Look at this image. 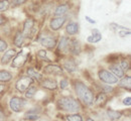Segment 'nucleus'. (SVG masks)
<instances>
[{
    "mask_svg": "<svg viewBox=\"0 0 131 121\" xmlns=\"http://www.w3.org/2000/svg\"><path fill=\"white\" fill-rule=\"evenodd\" d=\"M41 86L46 89H49L50 91H54L57 88H58V83L54 81V80H50V79H47V80H43L42 83H41Z\"/></svg>",
    "mask_w": 131,
    "mask_h": 121,
    "instance_id": "nucleus-17",
    "label": "nucleus"
},
{
    "mask_svg": "<svg viewBox=\"0 0 131 121\" xmlns=\"http://www.w3.org/2000/svg\"><path fill=\"white\" fill-rule=\"evenodd\" d=\"M4 118H5V116L3 115V112H2L1 110H0V120H3Z\"/></svg>",
    "mask_w": 131,
    "mask_h": 121,
    "instance_id": "nucleus-42",
    "label": "nucleus"
},
{
    "mask_svg": "<svg viewBox=\"0 0 131 121\" xmlns=\"http://www.w3.org/2000/svg\"><path fill=\"white\" fill-rule=\"evenodd\" d=\"M69 51L73 54H79L81 52V45L78 39H72L69 45Z\"/></svg>",
    "mask_w": 131,
    "mask_h": 121,
    "instance_id": "nucleus-12",
    "label": "nucleus"
},
{
    "mask_svg": "<svg viewBox=\"0 0 131 121\" xmlns=\"http://www.w3.org/2000/svg\"><path fill=\"white\" fill-rule=\"evenodd\" d=\"M24 36L21 32H17L15 35V37H14V45L18 47V48H21L24 43Z\"/></svg>",
    "mask_w": 131,
    "mask_h": 121,
    "instance_id": "nucleus-24",
    "label": "nucleus"
},
{
    "mask_svg": "<svg viewBox=\"0 0 131 121\" xmlns=\"http://www.w3.org/2000/svg\"><path fill=\"white\" fill-rule=\"evenodd\" d=\"M107 115H108V117H109L111 120H118V119L121 118L122 113L119 112V111H116V110L109 109V110L107 111Z\"/></svg>",
    "mask_w": 131,
    "mask_h": 121,
    "instance_id": "nucleus-22",
    "label": "nucleus"
},
{
    "mask_svg": "<svg viewBox=\"0 0 131 121\" xmlns=\"http://www.w3.org/2000/svg\"><path fill=\"white\" fill-rule=\"evenodd\" d=\"M37 54H38V57H39L41 60H45V61H47V62H50V60L48 58V52H47L46 50H39L38 52H37Z\"/></svg>",
    "mask_w": 131,
    "mask_h": 121,
    "instance_id": "nucleus-29",
    "label": "nucleus"
},
{
    "mask_svg": "<svg viewBox=\"0 0 131 121\" xmlns=\"http://www.w3.org/2000/svg\"><path fill=\"white\" fill-rule=\"evenodd\" d=\"M36 91H37L36 87L31 86V85H30V86L26 89V91H25V97H26L27 99H31V98L34 97V95H35Z\"/></svg>",
    "mask_w": 131,
    "mask_h": 121,
    "instance_id": "nucleus-25",
    "label": "nucleus"
},
{
    "mask_svg": "<svg viewBox=\"0 0 131 121\" xmlns=\"http://www.w3.org/2000/svg\"><path fill=\"white\" fill-rule=\"evenodd\" d=\"M68 85H69V83H68V81H67L66 79L61 80V82H60V87H61V89H62V90L66 89V88L68 87Z\"/></svg>",
    "mask_w": 131,
    "mask_h": 121,
    "instance_id": "nucleus-35",
    "label": "nucleus"
},
{
    "mask_svg": "<svg viewBox=\"0 0 131 121\" xmlns=\"http://www.w3.org/2000/svg\"><path fill=\"white\" fill-rule=\"evenodd\" d=\"M130 29H128V28H123V29H121L120 31H118V35L120 36V37H125V36H127V35H130Z\"/></svg>",
    "mask_w": 131,
    "mask_h": 121,
    "instance_id": "nucleus-31",
    "label": "nucleus"
},
{
    "mask_svg": "<svg viewBox=\"0 0 131 121\" xmlns=\"http://www.w3.org/2000/svg\"><path fill=\"white\" fill-rule=\"evenodd\" d=\"M24 118L28 119V120H37L39 118V116L37 115V113H26Z\"/></svg>",
    "mask_w": 131,
    "mask_h": 121,
    "instance_id": "nucleus-30",
    "label": "nucleus"
},
{
    "mask_svg": "<svg viewBox=\"0 0 131 121\" xmlns=\"http://www.w3.org/2000/svg\"><path fill=\"white\" fill-rule=\"evenodd\" d=\"M107 101V97L105 95V93H100L98 96L96 97V100H95V103L97 105H104Z\"/></svg>",
    "mask_w": 131,
    "mask_h": 121,
    "instance_id": "nucleus-26",
    "label": "nucleus"
},
{
    "mask_svg": "<svg viewBox=\"0 0 131 121\" xmlns=\"http://www.w3.org/2000/svg\"><path fill=\"white\" fill-rule=\"evenodd\" d=\"M74 86H75V90H76V93H77L78 97L80 98V100H82L83 103H85L86 105H89V106L93 104L94 95H93L92 91L84 83L80 82V81H76Z\"/></svg>",
    "mask_w": 131,
    "mask_h": 121,
    "instance_id": "nucleus-1",
    "label": "nucleus"
},
{
    "mask_svg": "<svg viewBox=\"0 0 131 121\" xmlns=\"http://www.w3.org/2000/svg\"><path fill=\"white\" fill-rule=\"evenodd\" d=\"M67 18L65 16H59V17L52 18L49 22V27L52 30H59L60 28L63 27V25L65 24Z\"/></svg>",
    "mask_w": 131,
    "mask_h": 121,
    "instance_id": "nucleus-7",
    "label": "nucleus"
},
{
    "mask_svg": "<svg viewBox=\"0 0 131 121\" xmlns=\"http://www.w3.org/2000/svg\"><path fill=\"white\" fill-rule=\"evenodd\" d=\"M27 75L29 77H31L33 80H36V81L42 80V75L40 73H38L37 71H35L33 68H28L27 69Z\"/></svg>",
    "mask_w": 131,
    "mask_h": 121,
    "instance_id": "nucleus-21",
    "label": "nucleus"
},
{
    "mask_svg": "<svg viewBox=\"0 0 131 121\" xmlns=\"http://www.w3.org/2000/svg\"><path fill=\"white\" fill-rule=\"evenodd\" d=\"M4 22H5V18H4L2 15H1V14H0V26H1V25H2Z\"/></svg>",
    "mask_w": 131,
    "mask_h": 121,
    "instance_id": "nucleus-41",
    "label": "nucleus"
},
{
    "mask_svg": "<svg viewBox=\"0 0 131 121\" xmlns=\"http://www.w3.org/2000/svg\"><path fill=\"white\" fill-rule=\"evenodd\" d=\"M79 29H80V25L79 23L77 22H70L67 27H66V31L67 34L70 35H77L79 32Z\"/></svg>",
    "mask_w": 131,
    "mask_h": 121,
    "instance_id": "nucleus-13",
    "label": "nucleus"
},
{
    "mask_svg": "<svg viewBox=\"0 0 131 121\" xmlns=\"http://www.w3.org/2000/svg\"><path fill=\"white\" fill-rule=\"evenodd\" d=\"M109 28H110L112 31L116 32V31H117V29H123V28H126V27L121 26V25H118V24H116V23H110Z\"/></svg>",
    "mask_w": 131,
    "mask_h": 121,
    "instance_id": "nucleus-32",
    "label": "nucleus"
},
{
    "mask_svg": "<svg viewBox=\"0 0 131 121\" xmlns=\"http://www.w3.org/2000/svg\"><path fill=\"white\" fill-rule=\"evenodd\" d=\"M33 83V79L29 76H25V77H21L17 80L15 88L17 89L18 92L20 93H24L26 91V89L30 86Z\"/></svg>",
    "mask_w": 131,
    "mask_h": 121,
    "instance_id": "nucleus-5",
    "label": "nucleus"
},
{
    "mask_svg": "<svg viewBox=\"0 0 131 121\" xmlns=\"http://www.w3.org/2000/svg\"><path fill=\"white\" fill-rule=\"evenodd\" d=\"M43 73L48 74V75H62L63 74V69L60 66L57 65H48L45 69H43Z\"/></svg>",
    "mask_w": 131,
    "mask_h": 121,
    "instance_id": "nucleus-11",
    "label": "nucleus"
},
{
    "mask_svg": "<svg viewBox=\"0 0 131 121\" xmlns=\"http://www.w3.org/2000/svg\"><path fill=\"white\" fill-rule=\"evenodd\" d=\"M58 107L67 112H78L81 108L79 102L72 97H63L59 99Z\"/></svg>",
    "mask_w": 131,
    "mask_h": 121,
    "instance_id": "nucleus-2",
    "label": "nucleus"
},
{
    "mask_svg": "<svg viewBox=\"0 0 131 121\" xmlns=\"http://www.w3.org/2000/svg\"><path fill=\"white\" fill-rule=\"evenodd\" d=\"M109 70H110V72L115 75L118 79H120V78H123L124 77V71L121 69V67H120V65H117V64H115V65H111L110 67H109Z\"/></svg>",
    "mask_w": 131,
    "mask_h": 121,
    "instance_id": "nucleus-15",
    "label": "nucleus"
},
{
    "mask_svg": "<svg viewBox=\"0 0 131 121\" xmlns=\"http://www.w3.org/2000/svg\"><path fill=\"white\" fill-rule=\"evenodd\" d=\"M101 39H102V35L99 32L98 29H93L92 30V35L87 37V40L90 43H97Z\"/></svg>",
    "mask_w": 131,
    "mask_h": 121,
    "instance_id": "nucleus-14",
    "label": "nucleus"
},
{
    "mask_svg": "<svg viewBox=\"0 0 131 121\" xmlns=\"http://www.w3.org/2000/svg\"><path fill=\"white\" fill-rule=\"evenodd\" d=\"M123 105H125V106H130L131 105V97L130 96H127V97H125L124 99H123Z\"/></svg>",
    "mask_w": 131,
    "mask_h": 121,
    "instance_id": "nucleus-36",
    "label": "nucleus"
},
{
    "mask_svg": "<svg viewBox=\"0 0 131 121\" xmlns=\"http://www.w3.org/2000/svg\"><path fill=\"white\" fill-rule=\"evenodd\" d=\"M64 68L69 73H74L77 71V64L73 59H68L64 62Z\"/></svg>",
    "mask_w": 131,
    "mask_h": 121,
    "instance_id": "nucleus-16",
    "label": "nucleus"
},
{
    "mask_svg": "<svg viewBox=\"0 0 131 121\" xmlns=\"http://www.w3.org/2000/svg\"><path fill=\"white\" fill-rule=\"evenodd\" d=\"M98 77L101 82L106 83L108 85H110V84H116L118 82V78L115 75H113L112 73H110V71H108V70H105V69L100 70L98 73Z\"/></svg>",
    "mask_w": 131,
    "mask_h": 121,
    "instance_id": "nucleus-4",
    "label": "nucleus"
},
{
    "mask_svg": "<svg viewBox=\"0 0 131 121\" xmlns=\"http://www.w3.org/2000/svg\"><path fill=\"white\" fill-rule=\"evenodd\" d=\"M119 86L124 88L125 90H128L130 91V87H131V79L130 76H127L126 78H123L120 82H119Z\"/></svg>",
    "mask_w": 131,
    "mask_h": 121,
    "instance_id": "nucleus-23",
    "label": "nucleus"
},
{
    "mask_svg": "<svg viewBox=\"0 0 131 121\" xmlns=\"http://www.w3.org/2000/svg\"><path fill=\"white\" fill-rule=\"evenodd\" d=\"M11 79H12V75L10 72L5 71V70L0 71V82L1 83H7L11 81Z\"/></svg>",
    "mask_w": 131,
    "mask_h": 121,
    "instance_id": "nucleus-20",
    "label": "nucleus"
},
{
    "mask_svg": "<svg viewBox=\"0 0 131 121\" xmlns=\"http://www.w3.org/2000/svg\"><path fill=\"white\" fill-rule=\"evenodd\" d=\"M26 101L22 98H18V97H12L9 101V106H10V109L13 111V112H21L23 107L26 105Z\"/></svg>",
    "mask_w": 131,
    "mask_h": 121,
    "instance_id": "nucleus-6",
    "label": "nucleus"
},
{
    "mask_svg": "<svg viewBox=\"0 0 131 121\" xmlns=\"http://www.w3.org/2000/svg\"><path fill=\"white\" fill-rule=\"evenodd\" d=\"M85 19H86L88 22H90V23H93V24H95V23H96V21H95L94 19H92L90 16H85Z\"/></svg>",
    "mask_w": 131,
    "mask_h": 121,
    "instance_id": "nucleus-38",
    "label": "nucleus"
},
{
    "mask_svg": "<svg viewBox=\"0 0 131 121\" xmlns=\"http://www.w3.org/2000/svg\"><path fill=\"white\" fill-rule=\"evenodd\" d=\"M7 47H8L7 42L5 40H3V39H0V52H5L7 50Z\"/></svg>",
    "mask_w": 131,
    "mask_h": 121,
    "instance_id": "nucleus-33",
    "label": "nucleus"
},
{
    "mask_svg": "<svg viewBox=\"0 0 131 121\" xmlns=\"http://www.w3.org/2000/svg\"><path fill=\"white\" fill-rule=\"evenodd\" d=\"M120 67H121V69L123 70L124 72H125V71H128V70H129V63H128L127 61H125V60H124V61H122V62H121Z\"/></svg>",
    "mask_w": 131,
    "mask_h": 121,
    "instance_id": "nucleus-34",
    "label": "nucleus"
},
{
    "mask_svg": "<svg viewBox=\"0 0 131 121\" xmlns=\"http://www.w3.org/2000/svg\"><path fill=\"white\" fill-rule=\"evenodd\" d=\"M70 41L71 39L67 36H63L59 42V50L62 51V52H65L69 50V45H70Z\"/></svg>",
    "mask_w": 131,
    "mask_h": 121,
    "instance_id": "nucleus-18",
    "label": "nucleus"
},
{
    "mask_svg": "<svg viewBox=\"0 0 131 121\" xmlns=\"http://www.w3.org/2000/svg\"><path fill=\"white\" fill-rule=\"evenodd\" d=\"M26 0H12V4L13 5H21L23 3H25Z\"/></svg>",
    "mask_w": 131,
    "mask_h": 121,
    "instance_id": "nucleus-37",
    "label": "nucleus"
},
{
    "mask_svg": "<svg viewBox=\"0 0 131 121\" xmlns=\"http://www.w3.org/2000/svg\"><path fill=\"white\" fill-rule=\"evenodd\" d=\"M104 91L105 92H113V88L110 86H104Z\"/></svg>",
    "mask_w": 131,
    "mask_h": 121,
    "instance_id": "nucleus-39",
    "label": "nucleus"
},
{
    "mask_svg": "<svg viewBox=\"0 0 131 121\" xmlns=\"http://www.w3.org/2000/svg\"><path fill=\"white\" fill-rule=\"evenodd\" d=\"M57 39L54 37H51V36H43L40 38V43L43 48L46 49H54V47L57 46Z\"/></svg>",
    "mask_w": 131,
    "mask_h": 121,
    "instance_id": "nucleus-9",
    "label": "nucleus"
},
{
    "mask_svg": "<svg viewBox=\"0 0 131 121\" xmlns=\"http://www.w3.org/2000/svg\"><path fill=\"white\" fill-rule=\"evenodd\" d=\"M16 54V51L14 49H11V50H8V51H5L4 54L1 57V60H0V63L1 65L5 66L7 65L8 63H10L12 61V59L14 58V56Z\"/></svg>",
    "mask_w": 131,
    "mask_h": 121,
    "instance_id": "nucleus-10",
    "label": "nucleus"
},
{
    "mask_svg": "<svg viewBox=\"0 0 131 121\" xmlns=\"http://www.w3.org/2000/svg\"><path fill=\"white\" fill-rule=\"evenodd\" d=\"M69 11V5L67 4H62V5H59L56 10H54V15L56 16H64L66 13Z\"/></svg>",
    "mask_w": 131,
    "mask_h": 121,
    "instance_id": "nucleus-19",
    "label": "nucleus"
},
{
    "mask_svg": "<svg viewBox=\"0 0 131 121\" xmlns=\"http://www.w3.org/2000/svg\"><path fill=\"white\" fill-rule=\"evenodd\" d=\"M28 56H29V51L27 49H23L21 52H19L17 54L14 56V58L12 59V64H11V67L12 68H20L22 67L27 59H28Z\"/></svg>",
    "mask_w": 131,
    "mask_h": 121,
    "instance_id": "nucleus-3",
    "label": "nucleus"
},
{
    "mask_svg": "<svg viewBox=\"0 0 131 121\" xmlns=\"http://www.w3.org/2000/svg\"><path fill=\"white\" fill-rule=\"evenodd\" d=\"M9 8V1L8 0H1L0 1V13L6 11Z\"/></svg>",
    "mask_w": 131,
    "mask_h": 121,
    "instance_id": "nucleus-27",
    "label": "nucleus"
},
{
    "mask_svg": "<svg viewBox=\"0 0 131 121\" xmlns=\"http://www.w3.org/2000/svg\"><path fill=\"white\" fill-rule=\"evenodd\" d=\"M66 119L69 121H82L83 118L81 115L79 114H71V115H68L66 117Z\"/></svg>",
    "mask_w": 131,
    "mask_h": 121,
    "instance_id": "nucleus-28",
    "label": "nucleus"
},
{
    "mask_svg": "<svg viewBox=\"0 0 131 121\" xmlns=\"http://www.w3.org/2000/svg\"><path fill=\"white\" fill-rule=\"evenodd\" d=\"M33 26H34V20L32 18H27L23 24V31L22 35L24 37H29V35L32 34Z\"/></svg>",
    "mask_w": 131,
    "mask_h": 121,
    "instance_id": "nucleus-8",
    "label": "nucleus"
},
{
    "mask_svg": "<svg viewBox=\"0 0 131 121\" xmlns=\"http://www.w3.org/2000/svg\"><path fill=\"white\" fill-rule=\"evenodd\" d=\"M5 90H6V87L4 86V85H0V95H1Z\"/></svg>",
    "mask_w": 131,
    "mask_h": 121,
    "instance_id": "nucleus-40",
    "label": "nucleus"
}]
</instances>
